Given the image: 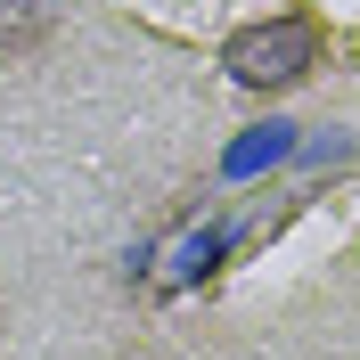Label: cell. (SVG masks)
<instances>
[{
	"label": "cell",
	"mask_w": 360,
	"mask_h": 360,
	"mask_svg": "<svg viewBox=\"0 0 360 360\" xmlns=\"http://www.w3.org/2000/svg\"><path fill=\"white\" fill-rule=\"evenodd\" d=\"M328 17L319 8H278V17H254L221 41V66L238 90H295L328 66Z\"/></svg>",
	"instance_id": "6da1fadb"
},
{
	"label": "cell",
	"mask_w": 360,
	"mask_h": 360,
	"mask_svg": "<svg viewBox=\"0 0 360 360\" xmlns=\"http://www.w3.org/2000/svg\"><path fill=\"white\" fill-rule=\"evenodd\" d=\"M66 17H74V0H0V58L8 66L49 58L58 33H66Z\"/></svg>",
	"instance_id": "7a4b0ae2"
}]
</instances>
